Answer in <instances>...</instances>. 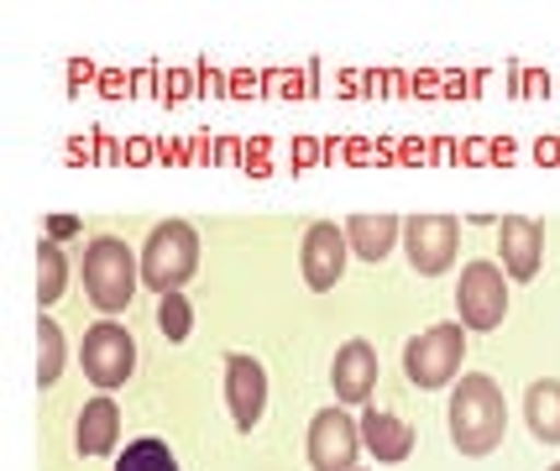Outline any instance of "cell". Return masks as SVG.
I'll use <instances>...</instances> for the list:
<instances>
[{
    "label": "cell",
    "instance_id": "8",
    "mask_svg": "<svg viewBox=\"0 0 560 471\" xmlns=\"http://www.w3.org/2000/svg\"><path fill=\"white\" fill-rule=\"evenodd\" d=\"M404 251L419 278H440L462 251V221L451 215H415L404 221Z\"/></svg>",
    "mask_w": 560,
    "mask_h": 471
},
{
    "label": "cell",
    "instance_id": "15",
    "mask_svg": "<svg viewBox=\"0 0 560 471\" xmlns=\"http://www.w3.org/2000/svg\"><path fill=\"white\" fill-rule=\"evenodd\" d=\"M398 236H404V221H393V215H351L346 221L351 257H362V262H383Z\"/></svg>",
    "mask_w": 560,
    "mask_h": 471
},
{
    "label": "cell",
    "instance_id": "11",
    "mask_svg": "<svg viewBox=\"0 0 560 471\" xmlns=\"http://www.w3.org/2000/svg\"><path fill=\"white\" fill-rule=\"evenodd\" d=\"M330 388H336L341 409H366L372 388H377V351L366 341H346L336 351V362H330Z\"/></svg>",
    "mask_w": 560,
    "mask_h": 471
},
{
    "label": "cell",
    "instance_id": "2",
    "mask_svg": "<svg viewBox=\"0 0 560 471\" xmlns=\"http://www.w3.org/2000/svg\"><path fill=\"white\" fill-rule=\"evenodd\" d=\"M79 278H84V294L100 315H121L137 283H142V257L126 247L121 236H95L84 247V262H79Z\"/></svg>",
    "mask_w": 560,
    "mask_h": 471
},
{
    "label": "cell",
    "instance_id": "24",
    "mask_svg": "<svg viewBox=\"0 0 560 471\" xmlns=\"http://www.w3.org/2000/svg\"><path fill=\"white\" fill-rule=\"evenodd\" d=\"M556 471H560V467H556Z\"/></svg>",
    "mask_w": 560,
    "mask_h": 471
},
{
    "label": "cell",
    "instance_id": "19",
    "mask_svg": "<svg viewBox=\"0 0 560 471\" xmlns=\"http://www.w3.org/2000/svg\"><path fill=\"white\" fill-rule=\"evenodd\" d=\"M158 330L168 335V346L189 341V330H195V304L184 294H163L158 298Z\"/></svg>",
    "mask_w": 560,
    "mask_h": 471
},
{
    "label": "cell",
    "instance_id": "18",
    "mask_svg": "<svg viewBox=\"0 0 560 471\" xmlns=\"http://www.w3.org/2000/svg\"><path fill=\"white\" fill-rule=\"evenodd\" d=\"M37 341H43V356H37V388H52L58 373H63V356H69V341H63V330L52 315H43L37 325Z\"/></svg>",
    "mask_w": 560,
    "mask_h": 471
},
{
    "label": "cell",
    "instance_id": "14",
    "mask_svg": "<svg viewBox=\"0 0 560 471\" xmlns=\"http://www.w3.org/2000/svg\"><path fill=\"white\" fill-rule=\"evenodd\" d=\"M498 257H503V273L513 283H529L545 262V231L535 221H503L498 231Z\"/></svg>",
    "mask_w": 560,
    "mask_h": 471
},
{
    "label": "cell",
    "instance_id": "13",
    "mask_svg": "<svg viewBox=\"0 0 560 471\" xmlns=\"http://www.w3.org/2000/svg\"><path fill=\"white\" fill-rule=\"evenodd\" d=\"M362 446L372 450V461H383V467H398V461H409L415 456V429L388 414V409H362Z\"/></svg>",
    "mask_w": 560,
    "mask_h": 471
},
{
    "label": "cell",
    "instance_id": "7",
    "mask_svg": "<svg viewBox=\"0 0 560 471\" xmlns=\"http://www.w3.org/2000/svg\"><path fill=\"white\" fill-rule=\"evenodd\" d=\"M362 450V420H351L341 403L319 409L310 420V467L315 471H357Z\"/></svg>",
    "mask_w": 560,
    "mask_h": 471
},
{
    "label": "cell",
    "instance_id": "21",
    "mask_svg": "<svg viewBox=\"0 0 560 471\" xmlns=\"http://www.w3.org/2000/svg\"><path fill=\"white\" fill-rule=\"evenodd\" d=\"M69 236H79V221H73V215H52V221H48V242H69Z\"/></svg>",
    "mask_w": 560,
    "mask_h": 471
},
{
    "label": "cell",
    "instance_id": "23",
    "mask_svg": "<svg viewBox=\"0 0 560 471\" xmlns=\"http://www.w3.org/2000/svg\"><path fill=\"white\" fill-rule=\"evenodd\" d=\"M126 157H131V163H147V157H152V148H147V142H131V152H126Z\"/></svg>",
    "mask_w": 560,
    "mask_h": 471
},
{
    "label": "cell",
    "instance_id": "6",
    "mask_svg": "<svg viewBox=\"0 0 560 471\" xmlns=\"http://www.w3.org/2000/svg\"><path fill=\"white\" fill-rule=\"evenodd\" d=\"M456 315L466 330H498L509 315V273L498 262H466L456 283Z\"/></svg>",
    "mask_w": 560,
    "mask_h": 471
},
{
    "label": "cell",
    "instance_id": "12",
    "mask_svg": "<svg viewBox=\"0 0 560 471\" xmlns=\"http://www.w3.org/2000/svg\"><path fill=\"white\" fill-rule=\"evenodd\" d=\"M116 446H121V409L110 393H100L73 420V450L79 456H110Z\"/></svg>",
    "mask_w": 560,
    "mask_h": 471
},
{
    "label": "cell",
    "instance_id": "1",
    "mask_svg": "<svg viewBox=\"0 0 560 471\" xmlns=\"http://www.w3.org/2000/svg\"><path fill=\"white\" fill-rule=\"evenodd\" d=\"M451 446L462 456H488L503 446V429H509V403L503 388L488 373H462V382L451 388Z\"/></svg>",
    "mask_w": 560,
    "mask_h": 471
},
{
    "label": "cell",
    "instance_id": "3",
    "mask_svg": "<svg viewBox=\"0 0 560 471\" xmlns=\"http://www.w3.org/2000/svg\"><path fill=\"white\" fill-rule=\"evenodd\" d=\"M199 268V236L189 221H163L152 225V236H147L142 247V283L152 294H178Z\"/></svg>",
    "mask_w": 560,
    "mask_h": 471
},
{
    "label": "cell",
    "instance_id": "17",
    "mask_svg": "<svg viewBox=\"0 0 560 471\" xmlns=\"http://www.w3.org/2000/svg\"><path fill=\"white\" fill-rule=\"evenodd\" d=\"M63 289H69V257H63V247L58 242H37V304L48 309V304H58L63 298Z\"/></svg>",
    "mask_w": 560,
    "mask_h": 471
},
{
    "label": "cell",
    "instance_id": "16",
    "mask_svg": "<svg viewBox=\"0 0 560 471\" xmlns=\"http://www.w3.org/2000/svg\"><path fill=\"white\" fill-rule=\"evenodd\" d=\"M524 420H529L539 446H560V382L556 377L529 382V393H524Z\"/></svg>",
    "mask_w": 560,
    "mask_h": 471
},
{
    "label": "cell",
    "instance_id": "4",
    "mask_svg": "<svg viewBox=\"0 0 560 471\" xmlns=\"http://www.w3.org/2000/svg\"><path fill=\"white\" fill-rule=\"evenodd\" d=\"M466 362V325H430L404 346V377L415 388H451Z\"/></svg>",
    "mask_w": 560,
    "mask_h": 471
},
{
    "label": "cell",
    "instance_id": "20",
    "mask_svg": "<svg viewBox=\"0 0 560 471\" xmlns=\"http://www.w3.org/2000/svg\"><path fill=\"white\" fill-rule=\"evenodd\" d=\"M116 471H178V461H173V450L163 440H131L121 450Z\"/></svg>",
    "mask_w": 560,
    "mask_h": 471
},
{
    "label": "cell",
    "instance_id": "22",
    "mask_svg": "<svg viewBox=\"0 0 560 471\" xmlns=\"http://www.w3.org/2000/svg\"><path fill=\"white\" fill-rule=\"evenodd\" d=\"M535 157H539V163H560V142H539Z\"/></svg>",
    "mask_w": 560,
    "mask_h": 471
},
{
    "label": "cell",
    "instance_id": "9",
    "mask_svg": "<svg viewBox=\"0 0 560 471\" xmlns=\"http://www.w3.org/2000/svg\"><path fill=\"white\" fill-rule=\"evenodd\" d=\"M346 257H351V242L336 221H315L304 231V247H299V268H304V283L315 294H330L346 278Z\"/></svg>",
    "mask_w": 560,
    "mask_h": 471
},
{
    "label": "cell",
    "instance_id": "10",
    "mask_svg": "<svg viewBox=\"0 0 560 471\" xmlns=\"http://www.w3.org/2000/svg\"><path fill=\"white\" fill-rule=\"evenodd\" d=\"M225 403H231L236 429L252 435L262 424V414H268V367L257 356H242V351L225 356Z\"/></svg>",
    "mask_w": 560,
    "mask_h": 471
},
{
    "label": "cell",
    "instance_id": "5",
    "mask_svg": "<svg viewBox=\"0 0 560 471\" xmlns=\"http://www.w3.org/2000/svg\"><path fill=\"white\" fill-rule=\"evenodd\" d=\"M79 367L95 388H126V377L137 373V335L116 320H100L95 330H84V346H79Z\"/></svg>",
    "mask_w": 560,
    "mask_h": 471
}]
</instances>
